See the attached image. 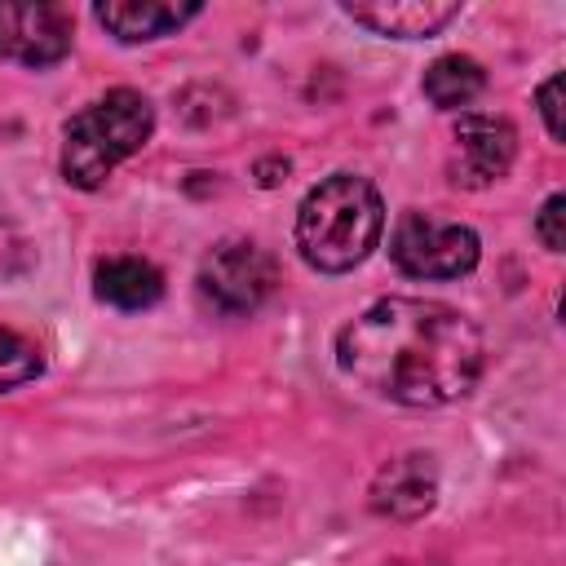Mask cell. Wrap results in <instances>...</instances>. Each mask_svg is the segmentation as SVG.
Masks as SVG:
<instances>
[{
    "mask_svg": "<svg viewBox=\"0 0 566 566\" xmlns=\"http://www.w3.org/2000/svg\"><path fill=\"white\" fill-rule=\"evenodd\" d=\"M336 363L367 394L402 407H442L482 376L473 318L424 296H385L336 336Z\"/></svg>",
    "mask_w": 566,
    "mask_h": 566,
    "instance_id": "1",
    "label": "cell"
},
{
    "mask_svg": "<svg viewBox=\"0 0 566 566\" xmlns=\"http://www.w3.org/2000/svg\"><path fill=\"white\" fill-rule=\"evenodd\" d=\"M385 230V203L367 177L332 172L296 208V248L318 274H345L371 256Z\"/></svg>",
    "mask_w": 566,
    "mask_h": 566,
    "instance_id": "2",
    "label": "cell"
},
{
    "mask_svg": "<svg viewBox=\"0 0 566 566\" xmlns=\"http://www.w3.org/2000/svg\"><path fill=\"white\" fill-rule=\"evenodd\" d=\"M155 133V106L137 88H111L93 106L66 119L62 177L80 190H97L119 159L137 155Z\"/></svg>",
    "mask_w": 566,
    "mask_h": 566,
    "instance_id": "3",
    "label": "cell"
},
{
    "mask_svg": "<svg viewBox=\"0 0 566 566\" xmlns=\"http://www.w3.org/2000/svg\"><path fill=\"white\" fill-rule=\"evenodd\" d=\"M389 256L411 279H460L478 265L482 243H478L473 226H464V221H447L438 212L407 208L389 234Z\"/></svg>",
    "mask_w": 566,
    "mask_h": 566,
    "instance_id": "4",
    "label": "cell"
},
{
    "mask_svg": "<svg viewBox=\"0 0 566 566\" xmlns=\"http://www.w3.org/2000/svg\"><path fill=\"white\" fill-rule=\"evenodd\" d=\"M274 261L261 243L252 239H221L203 261H199V296L226 318L252 314L270 292H274Z\"/></svg>",
    "mask_w": 566,
    "mask_h": 566,
    "instance_id": "5",
    "label": "cell"
},
{
    "mask_svg": "<svg viewBox=\"0 0 566 566\" xmlns=\"http://www.w3.org/2000/svg\"><path fill=\"white\" fill-rule=\"evenodd\" d=\"M517 155V133L509 119L500 115H460L451 128V155H447V172L455 186L464 190H482L491 181H500L513 168Z\"/></svg>",
    "mask_w": 566,
    "mask_h": 566,
    "instance_id": "6",
    "label": "cell"
},
{
    "mask_svg": "<svg viewBox=\"0 0 566 566\" xmlns=\"http://www.w3.org/2000/svg\"><path fill=\"white\" fill-rule=\"evenodd\" d=\"M75 22L62 4H0V57L53 66L71 53Z\"/></svg>",
    "mask_w": 566,
    "mask_h": 566,
    "instance_id": "7",
    "label": "cell"
},
{
    "mask_svg": "<svg viewBox=\"0 0 566 566\" xmlns=\"http://www.w3.org/2000/svg\"><path fill=\"white\" fill-rule=\"evenodd\" d=\"M433 500H438V469H433V455H424V451L394 455L371 478V509L380 517L416 522L433 509Z\"/></svg>",
    "mask_w": 566,
    "mask_h": 566,
    "instance_id": "8",
    "label": "cell"
},
{
    "mask_svg": "<svg viewBox=\"0 0 566 566\" xmlns=\"http://www.w3.org/2000/svg\"><path fill=\"white\" fill-rule=\"evenodd\" d=\"M345 13L376 35L420 40V35H438L451 18H460V4L455 0H371V4H345Z\"/></svg>",
    "mask_w": 566,
    "mask_h": 566,
    "instance_id": "9",
    "label": "cell"
},
{
    "mask_svg": "<svg viewBox=\"0 0 566 566\" xmlns=\"http://www.w3.org/2000/svg\"><path fill=\"white\" fill-rule=\"evenodd\" d=\"M195 13H199L195 0H186V4H172V0H106V4H97V22L124 44L159 40V35L186 27Z\"/></svg>",
    "mask_w": 566,
    "mask_h": 566,
    "instance_id": "10",
    "label": "cell"
},
{
    "mask_svg": "<svg viewBox=\"0 0 566 566\" xmlns=\"http://www.w3.org/2000/svg\"><path fill=\"white\" fill-rule=\"evenodd\" d=\"M93 292L115 310H150L164 296V274L142 256H106L93 270Z\"/></svg>",
    "mask_w": 566,
    "mask_h": 566,
    "instance_id": "11",
    "label": "cell"
},
{
    "mask_svg": "<svg viewBox=\"0 0 566 566\" xmlns=\"http://www.w3.org/2000/svg\"><path fill=\"white\" fill-rule=\"evenodd\" d=\"M482 84H486L482 66H478L473 57H464V53H447V57H438V62L424 71V97H429L438 111H460V106H469V102L482 93Z\"/></svg>",
    "mask_w": 566,
    "mask_h": 566,
    "instance_id": "12",
    "label": "cell"
},
{
    "mask_svg": "<svg viewBox=\"0 0 566 566\" xmlns=\"http://www.w3.org/2000/svg\"><path fill=\"white\" fill-rule=\"evenodd\" d=\"M40 371H44L40 349H35L27 336L0 327V394H9V389H18V385L35 380Z\"/></svg>",
    "mask_w": 566,
    "mask_h": 566,
    "instance_id": "13",
    "label": "cell"
},
{
    "mask_svg": "<svg viewBox=\"0 0 566 566\" xmlns=\"http://www.w3.org/2000/svg\"><path fill=\"white\" fill-rule=\"evenodd\" d=\"M562 221H566V195H548L544 208H539V217H535V234H539V243H544L548 252H562V248H566Z\"/></svg>",
    "mask_w": 566,
    "mask_h": 566,
    "instance_id": "14",
    "label": "cell"
},
{
    "mask_svg": "<svg viewBox=\"0 0 566 566\" xmlns=\"http://www.w3.org/2000/svg\"><path fill=\"white\" fill-rule=\"evenodd\" d=\"M535 102H539V115H544V124H548V137L562 142V137H566V124H562V75H548V80L539 84Z\"/></svg>",
    "mask_w": 566,
    "mask_h": 566,
    "instance_id": "15",
    "label": "cell"
},
{
    "mask_svg": "<svg viewBox=\"0 0 566 566\" xmlns=\"http://www.w3.org/2000/svg\"><path fill=\"white\" fill-rule=\"evenodd\" d=\"M279 172H287V159H261L256 164V181L261 186H279Z\"/></svg>",
    "mask_w": 566,
    "mask_h": 566,
    "instance_id": "16",
    "label": "cell"
},
{
    "mask_svg": "<svg viewBox=\"0 0 566 566\" xmlns=\"http://www.w3.org/2000/svg\"><path fill=\"white\" fill-rule=\"evenodd\" d=\"M394 566H442V562H394Z\"/></svg>",
    "mask_w": 566,
    "mask_h": 566,
    "instance_id": "17",
    "label": "cell"
}]
</instances>
